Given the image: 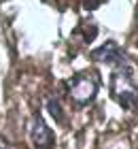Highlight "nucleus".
Here are the masks:
<instances>
[{"mask_svg":"<svg viewBox=\"0 0 138 149\" xmlns=\"http://www.w3.org/2000/svg\"><path fill=\"white\" fill-rule=\"evenodd\" d=\"M104 2H106V0H83V9H85V11H96Z\"/></svg>","mask_w":138,"mask_h":149,"instance_id":"nucleus-6","label":"nucleus"},{"mask_svg":"<svg viewBox=\"0 0 138 149\" xmlns=\"http://www.w3.org/2000/svg\"><path fill=\"white\" fill-rule=\"evenodd\" d=\"M28 136L34 149H53L55 147V134L49 128V124L43 119V113L34 111L30 119V128H28Z\"/></svg>","mask_w":138,"mask_h":149,"instance_id":"nucleus-4","label":"nucleus"},{"mask_svg":"<svg viewBox=\"0 0 138 149\" xmlns=\"http://www.w3.org/2000/svg\"><path fill=\"white\" fill-rule=\"evenodd\" d=\"M45 107H47V111H49V115L58 121L60 126H68V121H66V113H64V109H62V100L55 96V94H49L47 96V100H45Z\"/></svg>","mask_w":138,"mask_h":149,"instance_id":"nucleus-5","label":"nucleus"},{"mask_svg":"<svg viewBox=\"0 0 138 149\" xmlns=\"http://www.w3.org/2000/svg\"><path fill=\"white\" fill-rule=\"evenodd\" d=\"M89 58L94 60L96 64H106V66H113V68H119V66H130V58L128 53L119 47V43H115L113 38L104 40L100 47L89 53Z\"/></svg>","mask_w":138,"mask_h":149,"instance_id":"nucleus-3","label":"nucleus"},{"mask_svg":"<svg viewBox=\"0 0 138 149\" xmlns=\"http://www.w3.org/2000/svg\"><path fill=\"white\" fill-rule=\"evenodd\" d=\"M0 149H11V147H6V145H0Z\"/></svg>","mask_w":138,"mask_h":149,"instance_id":"nucleus-7","label":"nucleus"},{"mask_svg":"<svg viewBox=\"0 0 138 149\" xmlns=\"http://www.w3.org/2000/svg\"><path fill=\"white\" fill-rule=\"evenodd\" d=\"M108 94L123 111L138 113V85L134 81V74L130 66H119L110 72Z\"/></svg>","mask_w":138,"mask_h":149,"instance_id":"nucleus-2","label":"nucleus"},{"mask_svg":"<svg viewBox=\"0 0 138 149\" xmlns=\"http://www.w3.org/2000/svg\"><path fill=\"white\" fill-rule=\"evenodd\" d=\"M64 92H66V98L77 109H85L100 94V74L96 70L74 72L70 79L64 81Z\"/></svg>","mask_w":138,"mask_h":149,"instance_id":"nucleus-1","label":"nucleus"}]
</instances>
